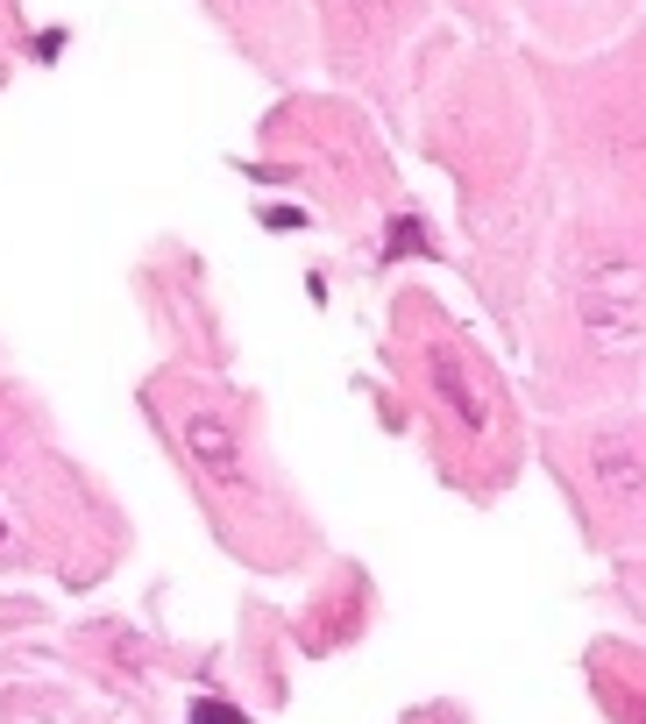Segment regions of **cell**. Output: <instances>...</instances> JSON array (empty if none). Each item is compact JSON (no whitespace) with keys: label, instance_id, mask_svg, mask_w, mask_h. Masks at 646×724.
<instances>
[{"label":"cell","instance_id":"obj_1","mask_svg":"<svg viewBox=\"0 0 646 724\" xmlns=\"http://www.w3.org/2000/svg\"><path fill=\"white\" fill-rule=\"evenodd\" d=\"M405 362L419 384V412L433 427V448L455 470V455H469L462 483H505L519 462V412L505 376L490 370V355L469 341V327H455L433 298H405L398 306Z\"/></svg>","mask_w":646,"mask_h":724},{"label":"cell","instance_id":"obj_2","mask_svg":"<svg viewBox=\"0 0 646 724\" xmlns=\"http://www.w3.org/2000/svg\"><path fill=\"white\" fill-rule=\"evenodd\" d=\"M149 412H157V427L178 441V462L206 483L214 511H228V505L277 511L270 505V497H277V476H270V462L257 448V412H249L235 391L178 370V376H157V384H149Z\"/></svg>","mask_w":646,"mask_h":724},{"label":"cell","instance_id":"obj_3","mask_svg":"<svg viewBox=\"0 0 646 724\" xmlns=\"http://www.w3.org/2000/svg\"><path fill=\"white\" fill-rule=\"evenodd\" d=\"M327 8V29H335V50L349 57H384V43L412 22L427 0H320Z\"/></svg>","mask_w":646,"mask_h":724},{"label":"cell","instance_id":"obj_4","mask_svg":"<svg viewBox=\"0 0 646 724\" xmlns=\"http://www.w3.org/2000/svg\"><path fill=\"white\" fill-rule=\"evenodd\" d=\"M192 724H242V717L220 711V703H192Z\"/></svg>","mask_w":646,"mask_h":724}]
</instances>
